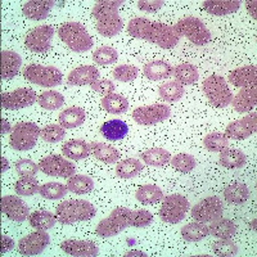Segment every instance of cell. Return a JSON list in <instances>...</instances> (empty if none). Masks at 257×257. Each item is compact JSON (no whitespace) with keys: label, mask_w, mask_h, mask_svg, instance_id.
<instances>
[{"label":"cell","mask_w":257,"mask_h":257,"mask_svg":"<svg viewBox=\"0 0 257 257\" xmlns=\"http://www.w3.org/2000/svg\"><path fill=\"white\" fill-rule=\"evenodd\" d=\"M208 235H210L208 226L199 221L189 222V224L184 225L183 229H181V237L184 238L187 242H201L202 239H205Z\"/></svg>","instance_id":"obj_35"},{"label":"cell","mask_w":257,"mask_h":257,"mask_svg":"<svg viewBox=\"0 0 257 257\" xmlns=\"http://www.w3.org/2000/svg\"><path fill=\"white\" fill-rule=\"evenodd\" d=\"M202 89L211 105L215 108H225L233 100V94L225 79L220 75H211L202 82Z\"/></svg>","instance_id":"obj_6"},{"label":"cell","mask_w":257,"mask_h":257,"mask_svg":"<svg viewBox=\"0 0 257 257\" xmlns=\"http://www.w3.org/2000/svg\"><path fill=\"white\" fill-rule=\"evenodd\" d=\"M208 231L211 235L219 238V239H229V238H233L237 233V225L233 220L224 219L221 216L211 222V225L208 226Z\"/></svg>","instance_id":"obj_29"},{"label":"cell","mask_w":257,"mask_h":257,"mask_svg":"<svg viewBox=\"0 0 257 257\" xmlns=\"http://www.w3.org/2000/svg\"><path fill=\"white\" fill-rule=\"evenodd\" d=\"M174 29L180 38H187L190 43L199 47L208 44L212 39L210 30L205 26V24L199 18L193 16L181 18Z\"/></svg>","instance_id":"obj_7"},{"label":"cell","mask_w":257,"mask_h":257,"mask_svg":"<svg viewBox=\"0 0 257 257\" xmlns=\"http://www.w3.org/2000/svg\"><path fill=\"white\" fill-rule=\"evenodd\" d=\"M251 226H253V229H256V219H253V220H252V222H251Z\"/></svg>","instance_id":"obj_60"},{"label":"cell","mask_w":257,"mask_h":257,"mask_svg":"<svg viewBox=\"0 0 257 257\" xmlns=\"http://www.w3.org/2000/svg\"><path fill=\"white\" fill-rule=\"evenodd\" d=\"M30 225L36 230H49L56 225V215L45 210L34 211L29 216Z\"/></svg>","instance_id":"obj_37"},{"label":"cell","mask_w":257,"mask_h":257,"mask_svg":"<svg viewBox=\"0 0 257 257\" xmlns=\"http://www.w3.org/2000/svg\"><path fill=\"white\" fill-rule=\"evenodd\" d=\"M143 164L137 158H126L120 161L116 166V175L121 179H133L142 173Z\"/></svg>","instance_id":"obj_38"},{"label":"cell","mask_w":257,"mask_h":257,"mask_svg":"<svg viewBox=\"0 0 257 257\" xmlns=\"http://www.w3.org/2000/svg\"><path fill=\"white\" fill-rule=\"evenodd\" d=\"M38 103L43 109L54 111L61 108L64 103V96L59 91L47 90L38 96Z\"/></svg>","instance_id":"obj_43"},{"label":"cell","mask_w":257,"mask_h":257,"mask_svg":"<svg viewBox=\"0 0 257 257\" xmlns=\"http://www.w3.org/2000/svg\"><path fill=\"white\" fill-rule=\"evenodd\" d=\"M99 70L94 66H80L70 72L67 77V84L72 86H84V85H93L99 80Z\"/></svg>","instance_id":"obj_21"},{"label":"cell","mask_w":257,"mask_h":257,"mask_svg":"<svg viewBox=\"0 0 257 257\" xmlns=\"http://www.w3.org/2000/svg\"><path fill=\"white\" fill-rule=\"evenodd\" d=\"M122 4V0H99L94 4L91 16L95 20L98 34L104 38H113L120 34L123 22L118 15V9Z\"/></svg>","instance_id":"obj_3"},{"label":"cell","mask_w":257,"mask_h":257,"mask_svg":"<svg viewBox=\"0 0 257 257\" xmlns=\"http://www.w3.org/2000/svg\"><path fill=\"white\" fill-rule=\"evenodd\" d=\"M170 162H171V166H173L176 171L184 174L193 171L197 165L194 156L188 155V153H179V155L171 157Z\"/></svg>","instance_id":"obj_48"},{"label":"cell","mask_w":257,"mask_h":257,"mask_svg":"<svg viewBox=\"0 0 257 257\" xmlns=\"http://www.w3.org/2000/svg\"><path fill=\"white\" fill-rule=\"evenodd\" d=\"M15 189L17 194L25 197L34 196L39 193V181L36 180L35 176H21L20 180L16 181Z\"/></svg>","instance_id":"obj_46"},{"label":"cell","mask_w":257,"mask_h":257,"mask_svg":"<svg viewBox=\"0 0 257 257\" xmlns=\"http://www.w3.org/2000/svg\"><path fill=\"white\" fill-rule=\"evenodd\" d=\"M171 116V109L166 104H152L138 107L133 112V118L139 125H156L164 122Z\"/></svg>","instance_id":"obj_13"},{"label":"cell","mask_w":257,"mask_h":257,"mask_svg":"<svg viewBox=\"0 0 257 257\" xmlns=\"http://www.w3.org/2000/svg\"><path fill=\"white\" fill-rule=\"evenodd\" d=\"M62 153L70 160L81 161L88 157L90 153V146L82 139H71L62 147Z\"/></svg>","instance_id":"obj_28"},{"label":"cell","mask_w":257,"mask_h":257,"mask_svg":"<svg viewBox=\"0 0 257 257\" xmlns=\"http://www.w3.org/2000/svg\"><path fill=\"white\" fill-rule=\"evenodd\" d=\"M135 198L141 202L142 205H155L164 199V192L155 184H144L137 189Z\"/></svg>","instance_id":"obj_33"},{"label":"cell","mask_w":257,"mask_h":257,"mask_svg":"<svg viewBox=\"0 0 257 257\" xmlns=\"http://www.w3.org/2000/svg\"><path fill=\"white\" fill-rule=\"evenodd\" d=\"M36 93L32 89L21 88L11 93H3L0 95L3 108L15 111V109L27 108L36 102Z\"/></svg>","instance_id":"obj_15"},{"label":"cell","mask_w":257,"mask_h":257,"mask_svg":"<svg viewBox=\"0 0 257 257\" xmlns=\"http://www.w3.org/2000/svg\"><path fill=\"white\" fill-rule=\"evenodd\" d=\"M22 64V58L18 53L13 50L2 52V79L11 80L18 75Z\"/></svg>","instance_id":"obj_24"},{"label":"cell","mask_w":257,"mask_h":257,"mask_svg":"<svg viewBox=\"0 0 257 257\" xmlns=\"http://www.w3.org/2000/svg\"><path fill=\"white\" fill-rule=\"evenodd\" d=\"M58 36L72 52L84 53L93 48V39L79 22H67L59 26Z\"/></svg>","instance_id":"obj_5"},{"label":"cell","mask_w":257,"mask_h":257,"mask_svg":"<svg viewBox=\"0 0 257 257\" xmlns=\"http://www.w3.org/2000/svg\"><path fill=\"white\" fill-rule=\"evenodd\" d=\"M141 158L148 166L158 167L169 164L170 160H171V155H170L169 151L164 148H151L144 151Z\"/></svg>","instance_id":"obj_40"},{"label":"cell","mask_w":257,"mask_h":257,"mask_svg":"<svg viewBox=\"0 0 257 257\" xmlns=\"http://www.w3.org/2000/svg\"><path fill=\"white\" fill-rule=\"evenodd\" d=\"M153 215L147 210H130L117 207L108 217L103 219L96 225L95 234L102 238H111L122 233L126 228H147L152 224Z\"/></svg>","instance_id":"obj_1"},{"label":"cell","mask_w":257,"mask_h":257,"mask_svg":"<svg viewBox=\"0 0 257 257\" xmlns=\"http://www.w3.org/2000/svg\"><path fill=\"white\" fill-rule=\"evenodd\" d=\"M89 146H90L91 155L103 164L112 165L118 162V160H120V152L114 147L105 143H98V142H93Z\"/></svg>","instance_id":"obj_26"},{"label":"cell","mask_w":257,"mask_h":257,"mask_svg":"<svg viewBox=\"0 0 257 257\" xmlns=\"http://www.w3.org/2000/svg\"><path fill=\"white\" fill-rule=\"evenodd\" d=\"M203 146L210 152H221L229 147V138L224 133H211L203 139Z\"/></svg>","instance_id":"obj_44"},{"label":"cell","mask_w":257,"mask_h":257,"mask_svg":"<svg viewBox=\"0 0 257 257\" xmlns=\"http://www.w3.org/2000/svg\"><path fill=\"white\" fill-rule=\"evenodd\" d=\"M222 210H224V206H222L221 199L216 196H211L206 197L193 206L190 215L196 221L207 224L221 217L224 212Z\"/></svg>","instance_id":"obj_11"},{"label":"cell","mask_w":257,"mask_h":257,"mask_svg":"<svg viewBox=\"0 0 257 257\" xmlns=\"http://www.w3.org/2000/svg\"><path fill=\"white\" fill-rule=\"evenodd\" d=\"M100 133L105 139L111 142L121 141L127 135L128 127L123 121L121 120H111L107 121L100 127Z\"/></svg>","instance_id":"obj_34"},{"label":"cell","mask_w":257,"mask_h":257,"mask_svg":"<svg viewBox=\"0 0 257 257\" xmlns=\"http://www.w3.org/2000/svg\"><path fill=\"white\" fill-rule=\"evenodd\" d=\"M224 198L225 201L228 203H231V205H243L249 198L248 187L244 183H240V181L233 183V184L225 188Z\"/></svg>","instance_id":"obj_31"},{"label":"cell","mask_w":257,"mask_h":257,"mask_svg":"<svg viewBox=\"0 0 257 257\" xmlns=\"http://www.w3.org/2000/svg\"><path fill=\"white\" fill-rule=\"evenodd\" d=\"M16 170L20 176H35L40 171L39 165L30 158H22L16 162Z\"/></svg>","instance_id":"obj_52"},{"label":"cell","mask_w":257,"mask_h":257,"mask_svg":"<svg viewBox=\"0 0 257 257\" xmlns=\"http://www.w3.org/2000/svg\"><path fill=\"white\" fill-rule=\"evenodd\" d=\"M56 6L53 0H30L22 7V12L27 18L34 21H41L50 15V11Z\"/></svg>","instance_id":"obj_22"},{"label":"cell","mask_w":257,"mask_h":257,"mask_svg":"<svg viewBox=\"0 0 257 257\" xmlns=\"http://www.w3.org/2000/svg\"><path fill=\"white\" fill-rule=\"evenodd\" d=\"M125 256H142V257H146L147 254L142 251H130L125 254Z\"/></svg>","instance_id":"obj_59"},{"label":"cell","mask_w":257,"mask_h":257,"mask_svg":"<svg viewBox=\"0 0 257 257\" xmlns=\"http://www.w3.org/2000/svg\"><path fill=\"white\" fill-rule=\"evenodd\" d=\"M245 155L235 148H225L224 151L220 152L219 162L222 167L229 170L240 169L245 165Z\"/></svg>","instance_id":"obj_32"},{"label":"cell","mask_w":257,"mask_h":257,"mask_svg":"<svg viewBox=\"0 0 257 257\" xmlns=\"http://www.w3.org/2000/svg\"><path fill=\"white\" fill-rule=\"evenodd\" d=\"M94 91H96L98 94H102V95H108V94H112L116 89L113 82L111 80H98V81L94 82L91 85Z\"/></svg>","instance_id":"obj_53"},{"label":"cell","mask_w":257,"mask_h":257,"mask_svg":"<svg viewBox=\"0 0 257 257\" xmlns=\"http://www.w3.org/2000/svg\"><path fill=\"white\" fill-rule=\"evenodd\" d=\"M245 4H247V9H248V12L249 15L252 16V17L256 20L257 18V13H256V2H251V0H248V2H245Z\"/></svg>","instance_id":"obj_56"},{"label":"cell","mask_w":257,"mask_h":257,"mask_svg":"<svg viewBox=\"0 0 257 257\" xmlns=\"http://www.w3.org/2000/svg\"><path fill=\"white\" fill-rule=\"evenodd\" d=\"M40 132L35 122H18L11 132L9 144L18 152H26L36 146Z\"/></svg>","instance_id":"obj_8"},{"label":"cell","mask_w":257,"mask_h":257,"mask_svg":"<svg viewBox=\"0 0 257 257\" xmlns=\"http://www.w3.org/2000/svg\"><path fill=\"white\" fill-rule=\"evenodd\" d=\"M61 249L64 253L75 257H95L99 256V248L91 240L66 239L61 243Z\"/></svg>","instance_id":"obj_19"},{"label":"cell","mask_w":257,"mask_h":257,"mask_svg":"<svg viewBox=\"0 0 257 257\" xmlns=\"http://www.w3.org/2000/svg\"><path fill=\"white\" fill-rule=\"evenodd\" d=\"M13 247H15V242H13L12 238L6 235V234H3V235H2V252L6 253V252L11 251Z\"/></svg>","instance_id":"obj_55"},{"label":"cell","mask_w":257,"mask_h":257,"mask_svg":"<svg viewBox=\"0 0 257 257\" xmlns=\"http://www.w3.org/2000/svg\"><path fill=\"white\" fill-rule=\"evenodd\" d=\"M229 82L237 88H257L256 66H244L229 73Z\"/></svg>","instance_id":"obj_20"},{"label":"cell","mask_w":257,"mask_h":257,"mask_svg":"<svg viewBox=\"0 0 257 257\" xmlns=\"http://www.w3.org/2000/svg\"><path fill=\"white\" fill-rule=\"evenodd\" d=\"M173 75L176 81L180 82L181 85L194 84L199 79L198 70L190 63L178 64L173 70Z\"/></svg>","instance_id":"obj_39"},{"label":"cell","mask_w":257,"mask_h":257,"mask_svg":"<svg viewBox=\"0 0 257 257\" xmlns=\"http://www.w3.org/2000/svg\"><path fill=\"white\" fill-rule=\"evenodd\" d=\"M24 76L32 84L43 88H54L63 80L61 71L54 66H41V64H29L24 70Z\"/></svg>","instance_id":"obj_9"},{"label":"cell","mask_w":257,"mask_h":257,"mask_svg":"<svg viewBox=\"0 0 257 257\" xmlns=\"http://www.w3.org/2000/svg\"><path fill=\"white\" fill-rule=\"evenodd\" d=\"M49 242L50 237L47 230L34 231L18 242V252L24 256H36L47 248Z\"/></svg>","instance_id":"obj_16"},{"label":"cell","mask_w":257,"mask_h":257,"mask_svg":"<svg viewBox=\"0 0 257 257\" xmlns=\"http://www.w3.org/2000/svg\"><path fill=\"white\" fill-rule=\"evenodd\" d=\"M9 170V162L6 157H2V173H6Z\"/></svg>","instance_id":"obj_58"},{"label":"cell","mask_w":257,"mask_h":257,"mask_svg":"<svg viewBox=\"0 0 257 257\" xmlns=\"http://www.w3.org/2000/svg\"><path fill=\"white\" fill-rule=\"evenodd\" d=\"M41 139L47 143H58L66 137V128L61 125H48L40 132Z\"/></svg>","instance_id":"obj_50"},{"label":"cell","mask_w":257,"mask_h":257,"mask_svg":"<svg viewBox=\"0 0 257 257\" xmlns=\"http://www.w3.org/2000/svg\"><path fill=\"white\" fill-rule=\"evenodd\" d=\"M100 104H102V108L104 111L112 114L125 113L128 108V100L126 99L125 96L114 93L104 95V98H102Z\"/></svg>","instance_id":"obj_36"},{"label":"cell","mask_w":257,"mask_h":257,"mask_svg":"<svg viewBox=\"0 0 257 257\" xmlns=\"http://www.w3.org/2000/svg\"><path fill=\"white\" fill-rule=\"evenodd\" d=\"M144 76L152 81L169 79L173 75V67L164 61H153L147 63L143 67Z\"/></svg>","instance_id":"obj_30"},{"label":"cell","mask_w":257,"mask_h":257,"mask_svg":"<svg viewBox=\"0 0 257 257\" xmlns=\"http://www.w3.org/2000/svg\"><path fill=\"white\" fill-rule=\"evenodd\" d=\"M240 7L239 0H206L203 8L212 16H228L237 12Z\"/></svg>","instance_id":"obj_25"},{"label":"cell","mask_w":257,"mask_h":257,"mask_svg":"<svg viewBox=\"0 0 257 257\" xmlns=\"http://www.w3.org/2000/svg\"><path fill=\"white\" fill-rule=\"evenodd\" d=\"M39 169L43 174L48 176H53V178L70 179L76 173V167L71 161L57 155L48 156V157L43 158L39 162Z\"/></svg>","instance_id":"obj_12"},{"label":"cell","mask_w":257,"mask_h":257,"mask_svg":"<svg viewBox=\"0 0 257 257\" xmlns=\"http://www.w3.org/2000/svg\"><path fill=\"white\" fill-rule=\"evenodd\" d=\"M118 59V53L112 47H100L94 50L93 61L99 66H108V64L116 63Z\"/></svg>","instance_id":"obj_47"},{"label":"cell","mask_w":257,"mask_h":257,"mask_svg":"<svg viewBox=\"0 0 257 257\" xmlns=\"http://www.w3.org/2000/svg\"><path fill=\"white\" fill-rule=\"evenodd\" d=\"M189 208V201L184 196L174 193L164 197V202L158 213L161 220L166 224H178L184 219Z\"/></svg>","instance_id":"obj_10"},{"label":"cell","mask_w":257,"mask_h":257,"mask_svg":"<svg viewBox=\"0 0 257 257\" xmlns=\"http://www.w3.org/2000/svg\"><path fill=\"white\" fill-rule=\"evenodd\" d=\"M68 192L75 194H86L94 189L93 179L86 175H73L67 180Z\"/></svg>","instance_id":"obj_42"},{"label":"cell","mask_w":257,"mask_h":257,"mask_svg":"<svg viewBox=\"0 0 257 257\" xmlns=\"http://www.w3.org/2000/svg\"><path fill=\"white\" fill-rule=\"evenodd\" d=\"M164 2L162 0H139L138 2V8L141 11L148 13H155L160 11L164 7Z\"/></svg>","instance_id":"obj_54"},{"label":"cell","mask_w":257,"mask_h":257,"mask_svg":"<svg viewBox=\"0 0 257 257\" xmlns=\"http://www.w3.org/2000/svg\"><path fill=\"white\" fill-rule=\"evenodd\" d=\"M54 29L49 25L32 29L25 38V45L34 53H45L52 48V39Z\"/></svg>","instance_id":"obj_14"},{"label":"cell","mask_w":257,"mask_h":257,"mask_svg":"<svg viewBox=\"0 0 257 257\" xmlns=\"http://www.w3.org/2000/svg\"><path fill=\"white\" fill-rule=\"evenodd\" d=\"M257 128V114L253 112L252 114L243 117L240 120L234 121L229 123L226 127V137L233 141H243L251 137L252 134L256 133Z\"/></svg>","instance_id":"obj_17"},{"label":"cell","mask_w":257,"mask_h":257,"mask_svg":"<svg viewBox=\"0 0 257 257\" xmlns=\"http://www.w3.org/2000/svg\"><path fill=\"white\" fill-rule=\"evenodd\" d=\"M158 95L165 102H178L184 95V86L176 80L162 84L158 89Z\"/></svg>","instance_id":"obj_41"},{"label":"cell","mask_w":257,"mask_h":257,"mask_svg":"<svg viewBox=\"0 0 257 257\" xmlns=\"http://www.w3.org/2000/svg\"><path fill=\"white\" fill-rule=\"evenodd\" d=\"M127 34L134 39H142L158 45L162 49H173L180 40L174 26L147 18H133L127 25Z\"/></svg>","instance_id":"obj_2"},{"label":"cell","mask_w":257,"mask_h":257,"mask_svg":"<svg viewBox=\"0 0 257 257\" xmlns=\"http://www.w3.org/2000/svg\"><path fill=\"white\" fill-rule=\"evenodd\" d=\"M113 77L121 82H130L138 77V68L133 64H120L113 70Z\"/></svg>","instance_id":"obj_51"},{"label":"cell","mask_w":257,"mask_h":257,"mask_svg":"<svg viewBox=\"0 0 257 257\" xmlns=\"http://www.w3.org/2000/svg\"><path fill=\"white\" fill-rule=\"evenodd\" d=\"M12 128L9 126V122L6 118H2V134H7V133L12 132Z\"/></svg>","instance_id":"obj_57"},{"label":"cell","mask_w":257,"mask_h":257,"mask_svg":"<svg viewBox=\"0 0 257 257\" xmlns=\"http://www.w3.org/2000/svg\"><path fill=\"white\" fill-rule=\"evenodd\" d=\"M2 212L8 217L9 220L16 222L26 221L30 216V208L25 201L16 196H4L2 197Z\"/></svg>","instance_id":"obj_18"},{"label":"cell","mask_w":257,"mask_h":257,"mask_svg":"<svg viewBox=\"0 0 257 257\" xmlns=\"http://www.w3.org/2000/svg\"><path fill=\"white\" fill-rule=\"evenodd\" d=\"M134 243H135V242H134V240H133V239H130V240L127 239V244H134Z\"/></svg>","instance_id":"obj_61"},{"label":"cell","mask_w":257,"mask_h":257,"mask_svg":"<svg viewBox=\"0 0 257 257\" xmlns=\"http://www.w3.org/2000/svg\"><path fill=\"white\" fill-rule=\"evenodd\" d=\"M68 189L66 185L61 184V183H54L50 181L47 184L41 185L39 189V194L43 198L50 199V201H57V199H62L66 194H67Z\"/></svg>","instance_id":"obj_45"},{"label":"cell","mask_w":257,"mask_h":257,"mask_svg":"<svg viewBox=\"0 0 257 257\" xmlns=\"http://www.w3.org/2000/svg\"><path fill=\"white\" fill-rule=\"evenodd\" d=\"M212 251L216 256L220 257H231L238 254L239 248L238 245L235 244V242L231 240V238L229 239H219L212 244Z\"/></svg>","instance_id":"obj_49"},{"label":"cell","mask_w":257,"mask_h":257,"mask_svg":"<svg viewBox=\"0 0 257 257\" xmlns=\"http://www.w3.org/2000/svg\"><path fill=\"white\" fill-rule=\"evenodd\" d=\"M59 125L63 128H76L85 122L86 113L80 107H68L59 113Z\"/></svg>","instance_id":"obj_27"},{"label":"cell","mask_w":257,"mask_h":257,"mask_svg":"<svg viewBox=\"0 0 257 257\" xmlns=\"http://www.w3.org/2000/svg\"><path fill=\"white\" fill-rule=\"evenodd\" d=\"M257 103L256 88H242L235 96H233L230 104L238 113H244L253 108Z\"/></svg>","instance_id":"obj_23"},{"label":"cell","mask_w":257,"mask_h":257,"mask_svg":"<svg viewBox=\"0 0 257 257\" xmlns=\"http://www.w3.org/2000/svg\"><path fill=\"white\" fill-rule=\"evenodd\" d=\"M96 210L89 201L85 199H70L61 202L56 208L57 221L63 225H72L76 222L88 221L95 216Z\"/></svg>","instance_id":"obj_4"}]
</instances>
